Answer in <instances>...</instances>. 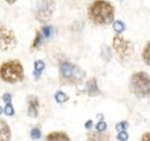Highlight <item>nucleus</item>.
<instances>
[{"mask_svg":"<svg viewBox=\"0 0 150 141\" xmlns=\"http://www.w3.org/2000/svg\"><path fill=\"white\" fill-rule=\"evenodd\" d=\"M88 18L96 25H109L114 22V7L106 0H95L88 7Z\"/></svg>","mask_w":150,"mask_h":141,"instance_id":"f257e3e1","label":"nucleus"},{"mask_svg":"<svg viewBox=\"0 0 150 141\" xmlns=\"http://www.w3.org/2000/svg\"><path fill=\"white\" fill-rule=\"evenodd\" d=\"M0 77L3 81L13 84L23 79V67L17 59H10L0 66Z\"/></svg>","mask_w":150,"mask_h":141,"instance_id":"f03ea898","label":"nucleus"},{"mask_svg":"<svg viewBox=\"0 0 150 141\" xmlns=\"http://www.w3.org/2000/svg\"><path fill=\"white\" fill-rule=\"evenodd\" d=\"M129 90L131 93L139 98L150 95V77L144 72L133 74L129 81Z\"/></svg>","mask_w":150,"mask_h":141,"instance_id":"7ed1b4c3","label":"nucleus"},{"mask_svg":"<svg viewBox=\"0 0 150 141\" xmlns=\"http://www.w3.org/2000/svg\"><path fill=\"white\" fill-rule=\"evenodd\" d=\"M56 10L54 0H38L35 7L34 15L39 23H48Z\"/></svg>","mask_w":150,"mask_h":141,"instance_id":"20e7f679","label":"nucleus"},{"mask_svg":"<svg viewBox=\"0 0 150 141\" xmlns=\"http://www.w3.org/2000/svg\"><path fill=\"white\" fill-rule=\"evenodd\" d=\"M113 48L121 60L129 58L133 53V44L131 41L126 40L120 34L114 36Z\"/></svg>","mask_w":150,"mask_h":141,"instance_id":"39448f33","label":"nucleus"},{"mask_svg":"<svg viewBox=\"0 0 150 141\" xmlns=\"http://www.w3.org/2000/svg\"><path fill=\"white\" fill-rule=\"evenodd\" d=\"M60 74L65 79L72 82H78L81 81L85 77V72L82 70L80 67L73 65L69 62H62L59 66Z\"/></svg>","mask_w":150,"mask_h":141,"instance_id":"423d86ee","label":"nucleus"},{"mask_svg":"<svg viewBox=\"0 0 150 141\" xmlns=\"http://www.w3.org/2000/svg\"><path fill=\"white\" fill-rule=\"evenodd\" d=\"M17 45L14 31L6 26H0V51L9 52Z\"/></svg>","mask_w":150,"mask_h":141,"instance_id":"0eeeda50","label":"nucleus"},{"mask_svg":"<svg viewBox=\"0 0 150 141\" xmlns=\"http://www.w3.org/2000/svg\"><path fill=\"white\" fill-rule=\"evenodd\" d=\"M39 102L37 96H28V99H27V111H28V115L33 117V118H36L39 114Z\"/></svg>","mask_w":150,"mask_h":141,"instance_id":"6e6552de","label":"nucleus"},{"mask_svg":"<svg viewBox=\"0 0 150 141\" xmlns=\"http://www.w3.org/2000/svg\"><path fill=\"white\" fill-rule=\"evenodd\" d=\"M10 129L9 125L0 119V141H10Z\"/></svg>","mask_w":150,"mask_h":141,"instance_id":"1a4fd4ad","label":"nucleus"},{"mask_svg":"<svg viewBox=\"0 0 150 141\" xmlns=\"http://www.w3.org/2000/svg\"><path fill=\"white\" fill-rule=\"evenodd\" d=\"M86 90L89 96H97L100 94V90L98 88V83L96 78L89 79L86 83Z\"/></svg>","mask_w":150,"mask_h":141,"instance_id":"9d476101","label":"nucleus"},{"mask_svg":"<svg viewBox=\"0 0 150 141\" xmlns=\"http://www.w3.org/2000/svg\"><path fill=\"white\" fill-rule=\"evenodd\" d=\"M48 141H70L69 138L67 135L65 133L62 132H54L47 136Z\"/></svg>","mask_w":150,"mask_h":141,"instance_id":"9b49d317","label":"nucleus"},{"mask_svg":"<svg viewBox=\"0 0 150 141\" xmlns=\"http://www.w3.org/2000/svg\"><path fill=\"white\" fill-rule=\"evenodd\" d=\"M45 64L42 60H37L34 64V75L36 78H39L41 76L42 71L44 70Z\"/></svg>","mask_w":150,"mask_h":141,"instance_id":"f8f14e48","label":"nucleus"},{"mask_svg":"<svg viewBox=\"0 0 150 141\" xmlns=\"http://www.w3.org/2000/svg\"><path fill=\"white\" fill-rule=\"evenodd\" d=\"M142 58L147 65L150 66V41L145 44L142 53Z\"/></svg>","mask_w":150,"mask_h":141,"instance_id":"ddd939ff","label":"nucleus"},{"mask_svg":"<svg viewBox=\"0 0 150 141\" xmlns=\"http://www.w3.org/2000/svg\"><path fill=\"white\" fill-rule=\"evenodd\" d=\"M41 40H42V34L41 31H36V34H35V38L34 41L32 42V45H31V49H37V48L39 47L41 43Z\"/></svg>","mask_w":150,"mask_h":141,"instance_id":"4468645a","label":"nucleus"},{"mask_svg":"<svg viewBox=\"0 0 150 141\" xmlns=\"http://www.w3.org/2000/svg\"><path fill=\"white\" fill-rule=\"evenodd\" d=\"M113 27H114V29L116 30V32L117 34H120L125 30L126 26H125V24L123 22H121V21H114V24H113Z\"/></svg>","mask_w":150,"mask_h":141,"instance_id":"2eb2a0df","label":"nucleus"},{"mask_svg":"<svg viewBox=\"0 0 150 141\" xmlns=\"http://www.w3.org/2000/svg\"><path fill=\"white\" fill-rule=\"evenodd\" d=\"M101 58L104 60H106V61H109V60L111 59L112 53H111V50H110V48L108 46H104L101 49Z\"/></svg>","mask_w":150,"mask_h":141,"instance_id":"dca6fc26","label":"nucleus"},{"mask_svg":"<svg viewBox=\"0 0 150 141\" xmlns=\"http://www.w3.org/2000/svg\"><path fill=\"white\" fill-rule=\"evenodd\" d=\"M54 98H56V101L57 103H65V102H67V101L69 100L68 96H67L64 93V92H62V91L56 92V96H54Z\"/></svg>","mask_w":150,"mask_h":141,"instance_id":"f3484780","label":"nucleus"},{"mask_svg":"<svg viewBox=\"0 0 150 141\" xmlns=\"http://www.w3.org/2000/svg\"><path fill=\"white\" fill-rule=\"evenodd\" d=\"M86 141H101V135L98 133H91L87 136V140Z\"/></svg>","mask_w":150,"mask_h":141,"instance_id":"a211bd4d","label":"nucleus"},{"mask_svg":"<svg viewBox=\"0 0 150 141\" xmlns=\"http://www.w3.org/2000/svg\"><path fill=\"white\" fill-rule=\"evenodd\" d=\"M42 33L45 38H49L53 34V28L50 26H45L42 27Z\"/></svg>","mask_w":150,"mask_h":141,"instance_id":"6ab92c4d","label":"nucleus"},{"mask_svg":"<svg viewBox=\"0 0 150 141\" xmlns=\"http://www.w3.org/2000/svg\"><path fill=\"white\" fill-rule=\"evenodd\" d=\"M41 133L39 131V129L38 128L32 129V131H31V138L33 139H39L41 138Z\"/></svg>","mask_w":150,"mask_h":141,"instance_id":"aec40b11","label":"nucleus"},{"mask_svg":"<svg viewBox=\"0 0 150 141\" xmlns=\"http://www.w3.org/2000/svg\"><path fill=\"white\" fill-rule=\"evenodd\" d=\"M129 126V124L126 122H119V123H117L116 124V131L118 132H122V131H124L125 129H127Z\"/></svg>","mask_w":150,"mask_h":141,"instance_id":"412c9836","label":"nucleus"},{"mask_svg":"<svg viewBox=\"0 0 150 141\" xmlns=\"http://www.w3.org/2000/svg\"><path fill=\"white\" fill-rule=\"evenodd\" d=\"M128 138H129V135L125 131L120 132L117 135V139L119 141H127Z\"/></svg>","mask_w":150,"mask_h":141,"instance_id":"4be33fe9","label":"nucleus"},{"mask_svg":"<svg viewBox=\"0 0 150 141\" xmlns=\"http://www.w3.org/2000/svg\"><path fill=\"white\" fill-rule=\"evenodd\" d=\"M5 113L8 116H12L14 114V109L10 103H7V106L5 107Z\"/></svg>","mask_w":150,"mask_h":141,"instance_id":"5701e85b","label":"nucleus"},{"mask_svg":"<svg viewBox=\"0 0 150 141\" xmlns=\"http://www.w3.org/2000/svg\"><path fill=\"white\" fill-rule=\"evenodd\" d=\"M96 128H97V131L98 132H103L106 130V128H107V125H106V123L104 122H98V124L96 125Z\"/></svg>","mask_w":150,"mask_h":141,"instance_id":"b1692460","label":"nucleus"},{"mask_svg":"<svg viewBox=\"0 0 150 141\" xmlns=\"http://www.w3.org/2000/svg\"><path fill=\"white\" fill-rule=\"evenodd\" d=\"M2 99H3V101L6 103H10V102H11V95L10 93H5L2 96Z\"/></svg>","mask_w":150,"mask_h":141,"instance_id":"393cba45","label":"nucleus"},{"mask_svg":"<svg viewBox=\"0 0 150 141\" xmlns=\"http://www.w3.org/2000/svg\"><path fill=\"white\" fill-rule=\"evenodd\" d=\"M141 141H150V133H147L143 135Z\"/></svg>","mask_w":150,"mask_h":141,"instance_id":"a878e982","label":"nucleus"},{"mask_svg":"<svg viewBox=\"0 0 150 141\" xmlns=\"http://www.w3.org/2000/svg\"><path fill=\"white\" fill-rule=\"evenodd\" d=\"M92 125H93V122L92 120H87V122H86L85 123V127L86 128V129H90L92 127Z\"/></svg>","mask_w":150,"mask_h":141,"instance_id":"bb28decb","label":"nucleus"},{"mask_svg":"<svg viewBox=\"0 0 150 141\" xmlns=\"http://www.w3.org/2000/svg\"><path fill=\"white\" fill-rule=\"evenodd\" d=\"M5 1L7 2V3H9V4H10V5H12V4H14L15 2L17 1V0H5Z\"/></svg>","mask_w":150,"mask_h":141,"instance_id":"cd10ccee","label":"nucleus"},{"mask_svg":"<svg viewBox=\"0 0 150 141\" xmlns=\"http://www.w3.org/2000/svg\"><path fill=\"white\" fill-rule=\"evenodd\" d=\"M2 111H3V109H2V107H1V106H0V114H1V113H2Z\"/></svg>","mask_w":150,"mask_h":141,"instance_id":"c85d7f7f","label":"nucleus"},{"mask_svg":"<svg viewBox=\"0 0 150 141\" xmlns=\"http://www.w3.org/2000/svg\"><path fill=\"white\" fill-rule=\"evenodd\" d=\"M118 1H124V0H118Z\"/></svg>","mask_w":150,"mask_h":141,"instance_id":"c756f323","label":"nucleus"}]
</instances>
